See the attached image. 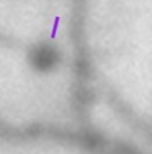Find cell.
I'll use <instances>...</instances> for the list:
<instances>
[{
    "instance_id": "cell-3",
    "label": "cell",
    "mask_w": 152,
    "mask_h": 154,
    "mask_svg": "<svg viewBox=\"0 0 152 154\" xmlns=\"http://www.w3.org/2000/svg\"><path fill=\"white\" fill-rule=\"evenodd\" d=\"M27 60L30 67L37 73H51L62 64V51L57 45L49 41H40L34 43L28 53Z\"/></svg>"
},
{
    "instance_id": "cell-4",
    "label": "cell",
    "mask_w": 152,
    "mask_h": 154,
    "mask_svg": "<svg viewBox=\"0 0 152 154\" xmlns=\"http://www.w3.org/2000/svg\"><path fill=\"white\" fill-rule=\"evenodd\" d=\"M8 42H10L8 37H6V36H4V35L0 34V43H7L8 45Z\"/></svg>"
},
{
    "instance_id": "cell-2",
    "label": "cell",
    "mask_w": 152,
    "mask_h": 154,
    "mask_svg": "<svg viewBox=\"0 0 152 154\" xmlns=\"http://www.w3.org/2000/svg\"><path fill=\"white\" fill-rule=\"evenodd\" d=\"M104 96L107 106L112 112L136 135L152 143V124L139 116L133 107L119 95V93L112 87H107L104 90Z\"/></svg>"
},
{
    "instance_id": "cell-1",
    "label": "cell",
    "mask_w": 152,
    "mask_h": 154,
    "mask_svg": "<svg viewBox=\"0 0 152 154\" xmlns=\"http://www.w3.org/2000/svg\"><path fill=\"white\" fill-rule=\"evenodd\" d=\"M88 0H70L69 36L72 48L71 111L80 126H90L94 93L93 59L87 34Z\"/></svg>"
}]
</instances>
